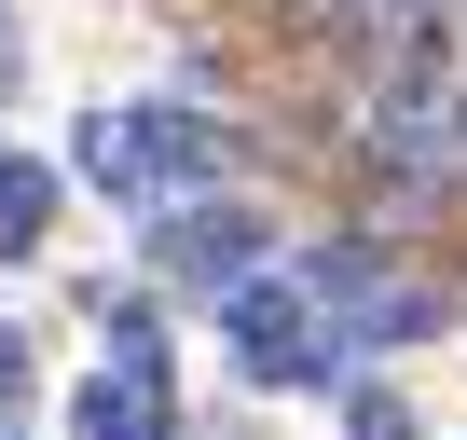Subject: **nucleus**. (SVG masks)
I'll use <instances>...</instances> for the list:
<instances>
[{
  "label": "nucleus",
  "mask_w": 467,
  "mask_h": 440,
  "mask_svg": "<svg viewBox=\"0 0 467 440\" xmlns=\"http://www.w3.org/2000/svg\"><path fill=\"white\" fill-rule=\"evenodd\" d=\"M97 206H124V220H151V206H192V193H234V124L206 110V97H97V110H69V152H56Z\"/></svg>",
  "instance_id": "f257e3e1"
},
{
  "label": "nucleus",
  "mask_w": 467,
  "mask_h": 440,
  "mask_svg": "<svg viewBox=\"0 0 467 440\" xmlns=\"http://www.w3.org/2000/svg\"><path fill=\"white\" fill-rule=\"evenodd\" d=\"M28 413H42V344L28 317H0V440H28Z\"/></svg>",
  "instance_id": "423d86ee"
},
{
  "label": "nucleus",
  "mask_w": 467,
  "mask_h": 440,
  "mask_svg": "<svg viewBox=\"0 0 467 440\" xmlns=\"http://www.w3.org/2000/svg\"><path fill=\"white\" fill-rule=\"evenodd\" d=\"M289 289L317 303V330H330L344 385H358V372H385L399 344H440V330H453V289H440V276H412V248H399V235H371V220H330V235H303V248H289Z\"/></svg>",
  "instance_id": "f03ea898"
},
{
  "label": "nucleus",
  "mask_w": 467,
  "mask_h": 440,
  "mask_svg": "<svg viewBox=\"0 0 467 440\" xmlns=\"http://www.w3.org/2000/svg\"><path fill=\"white\" fill-rule=\"evenodd\" d=\"M206 317H220V358H234V385H262V399H289V385H330V399H344V358H330L317 303L289 289V262H275V276H248L234 303H206Z\"/></svg>",
  "instance_id": "20e7f679"
},
{
  "label": "nucleus",
  "mask_w": 467,
  "mask_h": 440,
  "mask_svg": "<svg viewBox=\"0 0 467 440\" xmlns=\"http://www.w3.org/2000/svg\"><path fill=\"white\" fill-rule=\"evenodd\" d=\"M0 56H15V0H0Z\"/></svg>",
  "instance_id": "6e6552de"
},
{
  "label": "nucleus",
  "mask_w": 467,
  "mask_h": 440,
  "mask_svg": "<svg viewBox=\"0 0 467 440\" xmlns=\"http://www.w3.org/2000/svg\"><path fill=\"white\" fill-rule=\"evenodd\" d=\"M344 440H426V426H412V399H399L385 372H358V385H344Z\"/></svg>",
  "instance_id": "0eeeda50"
},
{
  "label": "nucleus",
  "mask_w": 467,
  "mask_h": 440,
  "mask_svg": "<svg viewBox=\"0 0 467 440\" xmlns=\"http://www.w3.org/2000/svg\"><path fill=\"white\" fill-rule=\"evenodd\" d=\"M138 262H151V289L234 303L248 276L289 262V235H275V206H262V193H192V206H151V220H138Z\"/></svg>",
  "instance_id": "7ed1b4c3"
},
{
  "label": "nucleus",
  "mask_w": 467,
  "mask_h": 440,
  "mask_svg": "<svg viewBox=\"0 0 467 440\" xmlns=\"http://www.w3.org/2000/svg\"><path fill=\"white\" fill-rule=\"evenodd\" d=\"M56 206H69V165H56V152H15V138H0V262H42Z\"/></svg>",
  "instance_id": "39448f33"
}]
</instances>
